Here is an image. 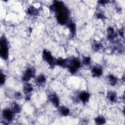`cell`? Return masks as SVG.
Returning a JSON list of instances; mask_svg holds the SVG:
<instances>
[{"mask_svg":"<svg viewBox=\"0 0 125 125\" xmlns=\"http://www.w3.org/2000/svg\"><path fill=\"white\" fill-rule=\"evenodd\" d=\"M33 88L32 86L30 83H26L24 84L23 86V91L24 93L26 95V98H29V95L30 94L32 91H33Z\"/></svg>","mask_w":125,"mask_h":125,"instance_id":"30bf717a","label":"cell"},{"mask_svg":"<svg viewBox=\"0 0 125 125\" xmlns=\"http://www.w3.org/2000/svg\"><path fill=\"white\" fill-rule=\"evenodd\" d=\"M35 73V70L33 68H28L23 75V77L22 78V81L24 82H28L30 80L31 78L34 77Z\"/></svg>","mask_w":125,"mask_h":125,"instance_id":"5b68a950","label":"cell"},{"mask_svg":"<svg viewBox=\"0 0 125 125\" xmlns=\"http://www.w3.org/2000/svg\"><path fill=\"white\" fill-rule=\"evenodd\" d=\"M95 122L97 125H102L105 122V120L103 116H98L95 118Z\"/></svg>","mask_w":125,"mask_h":125,"instance_id":"d6986e66","label":"cell"},{"mask_svg":"<svg viewBox=\"0 0 125 125\" xmlns=\"http://www.w3.org/2000/svg\"><path fill=\"white\" fill-rule=\"evenodd\" d=\"M101 46L102 45L100 43H98V42L94 43L93 45V50H94L95 51H98L100 49V48L101 47Z\"/></svg>","mask_w":125,"mask_h":125,"instance_id":"7402d4cb","label":"cell"},{"mask_svg":"<svg viewBox=\"0 0 125 125\" xmlns=\"http://www.w3.org/2000/svg\"><path fill=\"white\" fill-rule=\"evenodd\" d=\"M107 38L109 40H112L116 37L114 29L111 27H108L107 30Z\"/></svg>","mask_w":125,"mask_h":125,"instance_id":"7c38bea8","label":"cell"},{"mask_svg":"<svg viewBox=\"0 0 125 125\" xmlns=\"http://www.w3.org/2000/svg\"><path fill=\"white\" fill-rule=\"evenodd\" d=\"M49 100L56 107H58L59 105V99L58 96L55 94H51L48 96Z\"/></svg>","mask_w":125,"mask_h":125,"instance_id":"ba28073f","label":"cell"},{"mask_svg":"<svg viewBox=\"0 0 125 125\" xmlns=\"http://www.w3.org/2000/svg\"><path fill=\"white\" fill-rule=\"evenodd\" d=\"M92 74L94 77H99L103 74V69L101 66H95L91 70Z\"/></svg>","mask_w":125,"mask_h":125,"instance_id":"52a82bcc","label":"cell"},{"mask_svg":"<svg viewBox=\"0 0 125 125\" xmlns=\"http://www.w3.org/2000/svg\"><path fill=\"white\" fill-rule=\"evenodd\" d=\"M5 81V75L1 72V80H0V84L2 85L3 84Z\"/></svg>","mask_w":125,"mask_h":125,"instance_id":"603a6c76","label":"cell"},{"mask_svg":"<svg viewBox=\"0 0 125 125\" xmlns=\"http://www.w3.org/2000/svg\"><path fill=\"white\" fill-rule=\"evenodd\" d=\"M50 8L52 11L55 12L58 23L62 25L68 23L69 11L63 2L60 1H54Z\"/></svg>","mask_w":125,"mask_h":125,"instance_id":"6da1fadb","label":"cell"},{"mask_svg":"<svg viewBox=\"0 0 125 125\" xmlns=\"http://www.w3.org/2000/svg\"><path fill=\"white\" fill-rule=\"evenodd\" d=\"M67 26L69 29L71 34L72 35H74L76 31V26L75 23L72 21H70L68 23Z\"/></svg>","mask_w":125,"mask_h":125,"instance_id":"ac0fdd59","label":"cell"},{"mask_svg":"<svg viewBox=\"0 0 125 125\" xmlns=\"http://www.w3.org/2000/svg\"><path fill=\"white\" fill-rule=\"evenodd\" d=\"M27 13L30 16H36L38 14V10L33 6H30L27 9Z\"/></svg>","mask_w":125,"mask_h":125,"instance_id":"4fadbf2b","label":"cell"},{"mask_svg":"<svg viewBox=\"0 0 125 125\" xmlns=\"http://www.w3.org/2000/svg\"><path fill=\"white\" fill-rule=\"evenodd\" d=\"M42 58L51 67H54L56 64V60H55L51 53L47 50H44L43 51Z\"/></svg>","mask_w":125,"mask_h":125,"instance_id":"277c9868","label":"cell"},{"mask_svg":"<svg viewBox=\"0 0 125 125\" xmlns=\"http://www.w3.org/2000/svg\"><path fill=\"white\" fill-rule=\"evenodd\" d=\"M91 59L90 58L87 57H84L83 60V65L87 66L90 64Z\"/></svg>","mask_w":125,"mask_h":125,"instance_id":"44dd1931","label":"cell"},{"mask_svg":"<svg viewBox=\"0 0 125 125\" xmlns=\"http://www.w3.org/2000/svg\"><path fill=\"white\" fill-rule=\"evenodd\" d=\"M11 110L14 113H18L21 110V107L19 104H17V103H13L11 106Z\"/></svg>","mask_w":125,"mask_h":125,"instance_id":"e0dca14e","label":"cell"},{"mask_svg":"<svg viewBox=\"0 0 125 125\" xmlns=\"http://www.w3.org/2000/svg\"><path fill=\"white\" fill-rule=\"evenodd\" d=\"M59 112L60 114L64 116H66L69 115V109L65 106H61L59 108Z\"/></svg>","mask_w":125,"mask_h":125,"instance_id":"9a60e30c","label":"cell"},{"mask_svg":"<svg viewBox=\"0 0 125 125\" xmlns=\"http://www.w3.org/2000/svg\"><path fill=\"white\" fill-rule=\"evenodd\" d=\"M2 117L7 121H11L14 117V112L11 109H5L2 111Z\"/></svg>","mask_w":125,"mask_h":125,"instance_id":"8992f818","label":"cell"},{"mask_svg":"<svg viewBox=\"0 0 125 125\" xmlns=\"http://www.w3.org/2000/svg\"><path fill=\"white\" fill-rule=\"evenodd\" d=\"M81 62L77 58H73L70 60H67V66L69 71L71 73H75L77 70L80 67Z\"/></svg>","mask_w":125,"mask_h":125,"instance_id":"3957f363","label":"cell"},{"mask_svg":"<svg viewBox=\"0 0 125 125\" xmlns=\"http://www.w3.org/2000/svg\"><path fill=\"white\" fill-rule=\"evenodd\" d=\"M108 2V1L107 0H100L98 1V3L100 4H106V3H107Z\"/></svg>","mask_w":125,"mask_h":125,"instance_id":"d4e9b609","label":"cell"},{"mask_svg":"<svg viewBox=\"0 0 125 125\" xmlns=\"http://www.w3.org/2000/svg\"><path fill=\"white\" fill-rule=\"evenodd\" d=\"M107 97L111 102H115L116 101V94L113 91H109L107 93Z\"/></svg>","mask_w":125,"mask_h":125,"instance_id":"2e32d148","label":"cell"},{"mask_svg":"<svg viewBox=\"0 0 125 125\" xmlns=\"http://www.w3.org/2000/svg\"><path fill=\"white\" fill-rule=\"evenodd\" d=\"M119 34L122 37H123V36H124V31L122 30H120V31H119Z\"/></svg>","mask_w":125,"mask_h":125,"instance_id":"4316f807","label":"cell"},{"mask_svg":"<svg viewBox=\"0 0 125 125\" xmlns=\"http://www.w3.org/2000/svg\"><path fill=\"white\" fill-rule=\"evenodd\" d=\"M89 94L85 91L81 92L79 95V98L83 103H85L88 101L89 98Z\"/></svg>","mask_w":125,"mask_h":125,"instance_id":"9c48e42d","label":"cell"},{"mask_svg":"<svg viewBox=\"0 0 125 125\" xmlns=\"http://www.w3.org/2000/svg\"><path fill=\"white\" fill-rule=\"evenodd\" d=\"M107 79L109 84L111 85H114L117 83V79L113 75H109V76L107 78Z\"/></svg>","mask_w":125,"mask_h":125,"instance_id":"ffe728a7","label":"cell"},{"mask_svg":"<svg viewBox=\"0 0 125 125\" xmlns=\"http://www.w3.org/2000/svg\"><path fill=\"white\" fill-rule=\"evenodd\" d=\"M15 96L16 98H20L21 97V94L20 93H15Z\"/></svg>","mask_w":125,"mask_h":125,"instance_id":"484cf974","label":"cell"},{"mask_svg":"<svg viewBox=\"0 0 125 125\" xmlns=\"http://www.w3.org/2000/svg\"><path fill=\"white\" fill-rule=\"evenodd\" d=\"M35 81L38 85H42L45 83L46 81V79L45 76L43 74H41L40 75H38L36 78Z\"/></svg>","mask_w":125,"mask_h":125,"instance_id":"8fae6325","label":"cell"},{"mask_svg":"<svg viewBox=\"0 0 125 125\" xmlns=\"http://www.w3.org/2000/svg\"><path fill=\"white\" fill-rule=\"evenodd\" d=\"M67 63V59H63L62 58H60L56 60V64L62 67H66Z\"/></svg>","mask_w":125,"mask_h":125,"instance_id":"5bb4252c","label":"cell"},{"mask_svg":"<svg viewBox=\"0 0 125 125\" xmlns=\"http://www.w3.org/2000/svg\"><path fill=\"white\" fill-rule=\"evenodd\" d=\"M97 17L98 18L100 19H102V20H103V19H104L105 18L104 15H103V14H101V13H98V14H97Z\"/></svg>","mask_w":125,"mask_h":125,"instance_id":"cb8c5ba5","label":"cell"},{"mask_svg":"<svg viewBox=\"0 0 125 125\" xmlns=\"http://www.w3.org/2000/svg\"><path fill=\"white\" fill-rule=\"evenodd\" d=\"M0 54L1 57L4 60H6L8 57V42L6 38L2 36L0 41Z\"/></svg>","mask_w":125,"mask_h":125,"instance_id":"7a4b0ae2","label":"cell"}]
</instances>
